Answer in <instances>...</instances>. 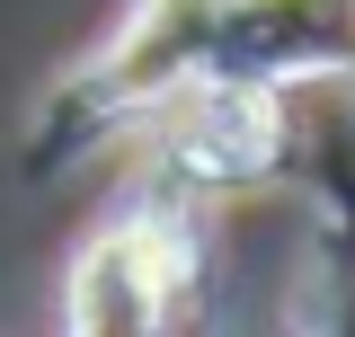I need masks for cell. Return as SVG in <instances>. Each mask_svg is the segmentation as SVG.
<instances>
[{"mask_svg":"<svg viewBox=\"0 0 355 337\" xmlns=\"http://www.w3.org/2000/svg\"><path fill=\"white\" fill-rule=\"evenodd\" d=\"M196 275V240L178 205H133L125 222H107L62 284V329L71 337H169V302Z\"/></svg>","mask_w":355,"mask_h":337,"instance_id":"cell-1","label":"cell"}]
</instances>
